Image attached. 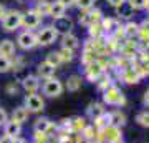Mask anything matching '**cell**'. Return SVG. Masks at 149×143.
<instances>
[{"label":"cell","mask_w":149,"mask_h":143,"mask_svg":"<svg viewBox=\"0 0 149 143\" xmlns=\"http://www.w3.org/2000/svg\"><path fill=\"white\" fill-rule=\"evenodd\" d=\"M63 90H65L63 83H61L58 78H53V77L48 78L42 87L43 95L48 97V98H56V97H60L61 93H63Z\"/></svg>","instance_id":"cell-1"},{"label":"cell","mask_w":149,"mask_h":143,"mask_svg":"<svg viewBox=\"0 0 149 143\" xmlns=\"http://www.w3.org/2000/svg\"><path fill=\"white\" fill-rule=\"evenodd\" d=\"M22 18H23V13H22V12H18V10L8 12V13L3 17V20H2L3 30H5V32H13V30H17V28L22 25Z\"/></svg>","instance_id":"cell-2"},{"label":"cell","mask_w":149,"mask_h":143,"mask_svg":"<svg viewBox=\"0 0 149 143\" xmlns=\"http://www.w3.org/2000/svg\"><path fill=\"white\" fill-rule=\"evenodd\" d=\"M56 38H58V33L55 32V28L52 25H47L37 33V45L48 47V45L56 42Z\"/></svg>","instance_id":"cell-3"},{"label":"cell","mask_w":149,"mask_h":143,"mask_svg":"<svg viewBox=\"0 0 149 143\" xmlns=\"http://www.w3.org/2000/svg\"><path fill=\"white\" fill-rule=\"evenodd\" d=\"M23 106L28 110V113H42L45 108V101L37 93H28L23 100Z\"/></svg>","instance_id":"cell-4"},{"label":"cell","mask_w":149,"mask_h":143,"mask_svg":"<svg viewBox=\"0 0 149 143\" xmlns=\"http://www.w3.org/2000/svg\"><path fill=\"white\" fill-rule=\"evenodd\" d=\"M17 43H18V47L22 50H32V48L37 47V35L30 30H25V32H22L17 38Z\"/></svg>","instance_id":"cell-5"},{"label":"cell","mask_w":149,"mask_h":143,"mask_svg":"<svg viewBox=\"0 0 149 143\" xmlns=\"http://www.w3.org/2000/svg\"><path fill=\"white\" fill-rule=\"evenodd\" d=\"M55 28V32L61 33V35H68V33H71V30H73V20L70 18V17H60V18H55L53 20V25H52Z\"/></svg>","instance_id":"cell-6"},{"label":"cell","mask_w":149,"mask_h":143,"mask_svg":"<svg viewBox=\"0 0 149 143\" xmlns=\"http://www.w3.org/2000/svg\"><path fill=\"white\" fill-rule=\"evenodd\" d=\"M40 22H42V17L38 15L35 10H28L27 13H23V18H22V25L28 28L30 32H32L33 28H37L40 25Z\"/></svg>","instance_id":"cell-7"},{"label":"cell","mask_w":149,"mask_h":143,"mask_svg":"<svg viewBox=\"0 0 149 143\" xmlns=\"http://www.w3.org/2000/svg\"><path fill=\"white\" fill-rule=\"evenodd\" d=\"M101 20V10L100 8H90L86 10L83 15H80V23L83 25H93V23H98Z\"/></svg>","instance_id":"cell-8"},{"label":"cell","mask_w":149,"mask_h":143,"mask_svg":"<svg viewBox=\"0 0 149 143\" xmlns=\"http://www.w3.org/2000/svg\"><path fill=\"white\" fill-rule=\"evenodd\" d=\"M22 88L27 93H37V90L40 88V78L37 75H27L22 80Z\"/></svg>","instance_id":"cell-9"},{"label":"cell","mask_w":149,"mask_h":143,"mask_svg":"<svg viewBox=\"0 0 149 143\" xmlns=\"http://www.w3.org/2000/svg\"><path fill=\"white\" fill-rule=\"evenodd\" d=\"M28 117H30V113H28V110L23 105L13 108V111H12V122L18 123V125H23L28 120Z\"/></svg>","instance_id":"cell-10"},{"label":"cell","mask_w":149,"mask_h":143,"mask_svg":"<svg viewBox=\"0 0 149 143\" xmlns=\"http://www.w3.org/2000/svg\"><path fill=\"white\" fill-rule=\"evenodd\" d=\"M53 75H55V68L52 67V65H48L47 62L38 63V67H37V77H38V78L48 80V78H52Z\"/></svg>","instance_id":"cell-11"},{"label":"cell","mask_w":149,"mask_h":143,"mask_svg":"<svg viewBox=\"0 0 149 143\" xmlns=\"http://www.w3.org/2000/svg\"><path fill=\"white\" fill-rule=\"evenodd\" d=\"M13 53H15V43L12 42V40L5 38V40L0 42V55L2 57H8L10 58Z\"/></svg>","instance_id":"cell-12"},{"label":"cell","mask_w":149,"mask_h":143,"mask_svg":"<svg viewBox=\"0 0 149 143\" xmlns=\"http://www.w3.org/2000/svg\"><path fill=\"white\" fill-rule=\"evenodd\" d=\"M61 45H63V48H68V50H76V48L80 47V40H78V37L76 35H73V33H68V35H63V42H61Z\"/></svg>","instance_id":"cell-13"},{"label":"cell","mask_w":149,"mask_h":143,"mask_svg":"<svg viewBox=\"0 0 149 143\" xmlns=\"http://www.w3.org/2000/svg\"><path fill=\"white\" fill-rule=\"evenodd\" d=\"M3 127H5V135L8 138H12V140L17 138L22 132V125H18V123H15V122H7Z\"/></svg>","instance_id":"cell-14"},{"label":"cell","mask_w":149,"mask_h":143,"mask_svg":"<svg viewBox=\"0 0 149 143\" xmlns=\"http://www.w3.org/2000/svg\"><path fill=\"white\" fill-rule=\"evenodd\" d=\"M101 72H103V63L101 62H95V60L88 65V70H86V73H88V77H90L91 80L98 78V77L101 75Z\"/></svg>","instance_id":"cell-15"},{"label":"cell","mask_w":149,"mask_h":143,"mask_svg":"<svg viewBox=\"0 0 149 143\" xmlns=\"http://www.w3.org/2000/svg\"><path fill=\"white\" fill-rule=\"evenodd\" d=\"M81 77L80 75H70L66 80V90L68 92H78L81 88Z\"/></svg>","instance_id":"cell-16"},{"label":"cell","mask_w":149,"mask_h":143,"mask_svg":"<svg viewBox=\"0 0 149 143\" xmlns=\"http://www.w3.org/2000/svg\"><path fill=\"white\" fill-rule=\"evenodd\" d=\"M50 127H52V123H50V120L48 118H38L37 122H35V125H33V130L37 133H40V135H45V133L50 130Z\"/></svg>","instance_id":"cell-17"},{"label":"cell","mask_w":149,"mask_h":143,"mask_svg":"<svg viewBox=\"0 0 149 143\" xmlns=\"http://www.w3.org/2000/svg\"><path fill=\"white\" fill-rule=\"evenodd\" d=\"M65 12H66V8H65L60 2H53V4H50V13H48V15L55 20V18L65 17Z\"/></svg>","instance_id":"cell-18"},{"label":"cell","mask_w":149,"mask_h":143,"mask_svg":"<svg viewBox=\"0 0 149 143\" xmlns=\"http://www.w3.org/2000/svg\"><path fill=\"white\" fill-rule=\"evenodd\" d=\"M104 101L106 103H121L123 97H121V93H119L118 88H111V90H108L104 93Z\"/></svg>","instance_id":"cell-19"},{"label":"cell","mask_w":149,"mask_h":143,"mask_svg":"<svg viewBox=\"0 0 149 143\" xmlns=\"http://www.w3.org/2000/svg\"><path fill=\"white\" fill-rule=\"evenodd\" d=\"M133 8H131V5H129L128 2H123L119 7H116V13L119 17H123V18H129V17L133 15Z\"/></svg>","instance_id":"cell-20"},{"label":"cell","mask_w":149,"mask_h":143,"mask_svg":"<svg viewBox=\"0 0 149 143\" xmlns=\"http://www.w3.org/2000/svg\"><path fill=\"white\" fill-rule=\"evenodd\" d=\"M123 30H124V35H126L128 38H133L134 35H138V32H139V23L129 22L126 27H123Z\"/></svg>","instance_id":"cell-21"},{"label":"cell","mask_w":149,"mask_h":143,"mask_svg":"<svg viewBox=\"0 0 149 143\" xmlns=\"http://www.w3.org/2000/svg\"><path fill=\"white\" fill-rule=\"evenodd\" d=\"M48 65H52L53 68H56L60 63H61V58H60V53L58 52H52V53H48V57L47 60H45Z\"/></svg>","instance_id":"cell-22"},{"label":"cell","mask_w":149,"mask_h":143,"mask_svg":"<svg viewBox=\"0 0 149 143\" xmlns=\"http://www.w3.org/2000/svg\"><path fill=\"white\" fill-rule=\"evenodd\" d=\"M33 10L37 12L40 17H45L50 13V2H38L37 8H33Z\"/></svg>","instance_id":"cell-23"},{"label":"cell","mask_w":149,"mask_h":143,"mask_svg":"<svg viewBox=\"0 0 149 143\" xmlns=\"http://www.w3.org/2000/svg\"><path fill=\"white\" fill-rule=\"evenodd\" d=\"M74 4L78 5V8L83 12L90 10V8H93V5H95V0H74Z\"/></svg>","instance_id":"cell-24"},{"label":"cell","mask_w":149,"mask_h":143,"mask_svg":"<svg viewBox=\"0 0 149 143\" xmlns=\"http://www.w3.org/2000/svg\"><path fill=\"white\" fill-rule=\"evenodd\" d=\"M12 68V62L8 57H2L0 55V73H7Z\"/></svg>","instance_id":"cell-25"},{"label":"cell","mask_w":149,"mask_h":143,"mask_svg":"<svg viewBox=\"0 0 149 143\" xmlns=\"http://www.w3.org/2000/svg\"><path fill=\"white\" fill-rule=\"evenodd\" d=\"M136 122L144 128H149V113L148 111H141L138 117H136Z\"/></svg>","instance_id":"cell-26"},{"label":"cell","mask_w":149,"mask_h":143,"mask_svg":"<svg viewBox=\"0 0 149 143\" xmlns=\"http://www.w3.org/2000/svg\"><path fill=\"white\" fill-rule=\"evenodd\" d=\"M138 35L141 38H149V20H144L143 23H139Z\"/></svg>","instance_id":"cell-27"},{"label":"cell","mask_w":149,"mask_h":143,"mask_svg":"<svg viewBox=\"0 0 149 143\" xmlns=\"http://www.w3.org/2000/svg\"><path fill=\"white\" fill-rule=\"evenodd\" d=\"M88 113H90L93 118H98L100 115H103V108L101 105H98V103H91L90 108H88Z\"/></svg>","instance_id":"cell-28"},{"label":"cell","mask_w":149,"mask_h":143,"mask_svg":"<svg viewBox=\"0 0 149 143\" xmlns=\"http://www.w3.org/2000/svg\"><path fill=\"white\" fill-rule=\"evenodd\" d=\"M128 4L131 5L133 10H143V8H146L148 0H128Z\"/></svg>","instance_id":"cell-29"},{"label":"cell","mask_w":149,"mask_h":143,"mask_svg":"<svg viewBox=\"0 0 149 143\" xmlns=\"http://www.w3.org/2000/svg\"><path fill=\"white\" fill-rule=\"evenodd\" d=\"M58 53H60V58H61V62H71V60H73V52H71V50H68V48H61Z\"/></svg>","instance_id":"cell-30"},{"label":"cell","mask_w":149,"mask_h":143,"mask_svg":"<svg viewBox=\"0 0 149 143\" xmlns=\"http://www.w3.org/2000/svg\"><path fill=\"white\" fill-rule=\"evenodd\" d=\"M109 120H111L114 125H124V115H121V113H113V115H109Z\"/></svg>","instance_id":"cell-31"},{"label":"cell","mask_w":149,"mask_h":143,"mask_svg":"<svg viewBox=\"0 0 149 143\" xmlns=\"http://www.w3.org/2000/svg\"><path fill=\"white\" fill-rule=\"evenodd\" d=\"M126 82L128 83H138V78H139V75L134 72V70H128V73H126Z\"/></svg>","instance_id":"cell-32"},{"label":"cell","mask_w":149,"mask_h":143,"mask_svg":"<svg viewBox=\"0 0 149 143\" xmlns=\"http://www.w3.org/2000/svg\"><path fill=\"white\" fill-rule=\"evenodd\" d=\"M101 32H103V28H101L100 23H93V25H90V35L91 37H98Z\"/></svg>","instance_id":"cell-33"},{"label":"cell","mask_w":149,"mask_h":143,"mask_svg":"<svg viewBox=\"0 0 149 143\" xmlns=\"http://www.w3.org/2000/svg\"><path fill=\"white\" fill-rule=\"evenodd\" d=\"M113 25H114V20H113V18H103L101 20L103 30H113Z\"/></svg>","instance_id":"cell-34"},{"label":"cell","mask_w":149,"mask_h":143,"mask_svg":"<svg viewBox=\"0 0 149 143\" xmlns=\"http://www.w3.org/2000/svg\"><path fill=\"white\" fill-rule=\"evenodd\" d=\"M7 122H8V115L3 108H0V125H5Z\"/></svg>","instance_id":"cell-35"},{"label":"cell","mask_w":149,"mask_h":143,"mask_svg":"<svg viewBox=\"0 0 149 143\" xmlns=\"http://www.w3.org/2000/svg\"><path fill=\"white\" fill-rule=\"evenodd\" d=\"M56 2H60V4L65 7V8H68V7L74 5V0H56Z\"/></svg>","instance_id":"cell-36"},{"label":"cell","mask_w":149,"mask_h":143,"mask_svg":"<svg viewBox=\"0 0 149 143\" xmlns=\"http://www.w3.org/2000/svg\"><path fill=\"white\" fill-rule=\"evenodd\" d=\"M123 2H126V0H108V4H109L111 7H114V8H116V7H119Z\"/></svg>","instance_id":"cell-37"},{"label":"cell","mask_w":149,"mask_h":143,"mask_svg":"<svg viewBox=\"0 0 149 143\" xmlns=\"http://www.w3.org/2000/svg\"><path fill=\"white\" fill-rule=\"evenodd\" d=\"M143 103H144L146 106H149V88L144 92V95H143Z\"/></svg>","instance_id":"cell-38"},{"label":"cell","mask_w":149,"mask_h":143,"mask_svg":"<svg viewBox=\"0 0 149 143\" xmlns=\"http://www.w3.org/2000/svg\"><path fill=\"white\" fill-rule=\"evenodd\" d=\"M7 92H8V93H17V87H13V85H8V87H7Z\"/></svg>","instance_id":"cell-39"},{"label":"cell","mask_w":149,"mask_h":143,"mask_svg":"<svg viewBox=\"0 0 149 143\" xmlns=\"http://www.w3.org/2000/svg\"><path fill=\"white\" fill-rule=\"evenodd\" d=\"M12 143H27V140H23V138L17 137V138H13V140H12Z\"/></svg>","instance_id":"cell-40"},{"label":"cell","mask_w":149,"mask_h":143,"mask_svg":"<svg viewBox=\"0 0 149 143\" xmlns=\"http://www.w3.org/2000/svg\"><path fill=\"white\" fill-rule=\"evenodd\" d=\"M3 17H5V7H3L2 4H0V20H2Z\"/></svg>","instance_id":"cell-41"}]
</instances>
